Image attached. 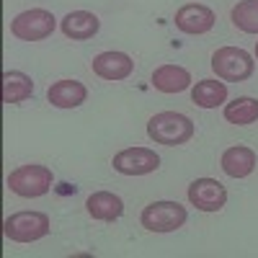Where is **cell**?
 <instances>
[{"label": "cell", "instance_id": "obj_15", "mask_svg": "<svg viewBox=\"0 0 258 258\" xmlns=\"http://www.w3.org/2000/svg\"><path fill=\"white\" fill-rule=\"evenodd\" d=\"M191 85V73L181 64H160L153 73V88L160 93H181Z\"/></svg>", "mask_w": 258, "mask_h": 258}, {"label": "cell", "instance_id": "obj_12", "mask_svg": "<svg viewBox=\"0 0 258 258\" xmlns=\"http://www.w3.org/2000/svg\"><path fill=\"white\" fill-rule=\"evenodd\" d=\"M88 98V88L80 80H57L49 85L47 101L57 109H78Z\"/></svg>", "mask_w": 258, "mask_h": 258}, {"label": "cell", "instance_id": "obj_6", "mask_svg": "<svg viewBox=\"0 0 258 258\" xmlns=\"http://www.w3.org/2000/svg\"><path fill=\"white\" fill-rule=\"evenodd\" d=\"M54 29H57V18H54V13H49L44 8L24 11L11 21V34L21 41H41V39L52 36Z\"/></svg>", "mask_w": 258, "mask_h": 258}, {"label": "cell", "instance_id": "obj_5", "mask_svg": "<svg viewBox=\"0 0 258 258\" xmlns=\"http://www.w3.org/2000/svg\"><path fill=\"white\" fill-rule=\"evenodd\" d=\"M186 207L178 202H153L140 214V222L150 232H176L186 222Z\"/></svg>", "mask_w": 258, "mask_h": 258}, {"label": "cell", "instance_id": "obj_20", "mask_svg": "<svg viewBox=\"0 0 258 258\" xmlns=\"http://www.w3.org/2000/svg\"><path fill=\"white\" fill-rule=\"evenodd\" d=\"M255 57H258V41H255Z\"/></svg>", "mask_w": 258, "mask_h": 258}, {"label": "cell", "instance_id": "obj_3", "mask_svg": "<svg viewBox=\"0 0 258 258\" xmlns=\"http://www.w3.org/2000/svg\"><path fill=\"white\" fill-rule=\"evenodd\" d=\"M52 230L49 214L44 212H16L3 222V235L13 243H36Z\"/></svg>", "mask_w": 258, "mask_h": 258}, {"label": "cell", "instance_id": "obj_13", "mask_svg": "<svg viewBox=\"0 0 258 258\" xmlns=\"http://www.w3.org/2000/svg\"><path fill=\"white\" fill-rule=\"evenodd\" d=\"M220 165L230 178H248L255 170V153L245 145L227 147L222 153V158H220Z\"/></svg>", "mask_w": 258, "mask_h": 258}, {"label": "cell", "instance_id": "obj_11", "mask_svg": "<svg viewBox=\"0 0 258 258\" xmlns=\"http://www.w3.org/2000/svg\"><path fill=\"white\" fill-rule=\"evenodd\" d=\"M59 29H62L64 36L73 39V41H88V39H93L98 34L101 21L91 11H73V13H68L59 21Z\"/></svg>", "mask_w": 258, "mask_h": 258}, {"label": "cell", "instance_id": "obj_8", "mask_svg": "<svg viewBox=\"0 0 258 258\" xmlns=\"http://www.w3.org/2000/svg\"><path fill=\"white\" fill-rule=\"evenodd\" d=\"M188 202L202 212H220L227 202V188L217 178H197L188 186Z\"/></svg>", "mask_w": 258, "mask_h": 258}, {"label": "cell", "instance_id": "obj_4", "mask_svg": "<svg viewBox=\"0 0 258 258\" xmlns=\"http://www.w3.org/2000/svg\"><path fill=\"white\" fill-rule=\"evenodd\" d=\"M212 70L225 83H243L253 75L255 62L240 47H220L212 54Z\"/></svg>", "mask_w": 258, "mask_h": 258}, {"label": "cell", "instance_id": "obj_9", "mask_svg": "<svg viewBox=\"0 0 258 258\" xmlns=\"http://www.w3.org/2000/svg\"><path fill=\"white\" fill-rule=\"evenodd\" d=\"M91 68H93V73H96L98 78H103V80H126L129 75L135 73V59L129 57L126 52H114V49H109V52L96 54L93 62H91Z\"/></svg>", "mask_w": 258, "mask_h": 258}, {"label": "cell", "instance_id": "obj_18", "mask_svg": "<svg viewBox=\"0 0 258 258\" xmlns=\"http://www.w3.org/2000/svg\"><path fill=\"white\" fill-rule=\"evenodd\" d=\"M225 119L235 126H250L253 121H258V98L250 96H238L235 101L225 103Z\"/></svg>", "mask_w": 258, "mask_h": 258}, {"label": "cell", "instance_id": "obj_17", "mask_svg": "<svg viewBox=\"0 0 258 258\" xmlns=\"http://www.w3.org/2000/svg\"><path fill=\"white\" fill-rule=\"evenodd\" d=\"M31 93H34V80L26 73H21V70L3 73V103L8 106L21 103V101L31 98Z\"/></svg>", "mask_w": 258, "mask_h": 258}, {"label": "cell", "instance_id": "obj_7", "mask_svg": "<svg viewBox=\"0 0 258 258\" xmlns=\"http://www.w3.org/2000/svg\"><path fill=\"white\" fill-rule=\"evenodd\" d=\"M111 165L121 176H147L160 168V158L150 147H126L114 155Z\"/></svg>", "mask_w": 258, "mask_h": 258}, {"label": "cell", "instance_id": "obj_10", "mask_svg": "<svg viewBox=\"0 0 258 258\" xmlns=\"http://www.w3.org/2000/svg\"><path fill=\"white\" fill-rule=\"evenodd\" d=\"M176 29L183 31V34H207L214 29V11L202 6V3H188V6H181L176 11Z\"/></svg>", "mask_w": 258, "mask_h": 258}, {"label": "cell", "instance_id": "obj_16", "mask_svg": "<svg viewBox=\"0 0 258 258\" xmlns=\"http://www.w3.org/2000/svg\"><path fill=\"white\" fill-rule=\"evenodd\" d=\"M191 101L199 109H217V106L227 101V85L222 80H212V78L199 80L191 88Z\"/></svg>", "mask_w": 258, "mask_h": 258}, {"label": "cell", "instance_id": "obj_1", "mask_svg": "<svg viewBox=\"0 0 258 258\" xmlns=\"http://www.w3.org/2000/svg\"><path fill=\"white\" fill-rule=\"evenodd\" d=\"M147 137L165 147L186 145L194 137V121L178 111H160L147 121Z\"/></svg>", "mask_w": 258, "mask_h": 258}, {"label": "cell", "instance_id": "obj_2", "mask_svg": "<svg viewBox=\"0 0 258 258\" xmlns=\"http://www.w3.org/2000/svg\"><path fill=\"white\" fill-rule=\"evenodd\" d=\"M52 183H54V173L47 165H36V163L18 165L8 176V188L16 194V197H24V199L44 197V194L52 188Z\"/></svg>", "mask_w": 258, "mask_h": 258}, {"label": "cell", "instance_id": "obj_14", "mask_svg": "<svg viewBox=\"0 0 258 258\" xmlns=\"http://www.w3.org/2000/svg\"><path fill=\"white\" fill-rule=\"evenodd\" d=\"M85 209L93 220H101V222H114L124 214V202L121 197L111 191H96L85 199Z\"/></svg>", "mask_w": 258, "mask_h": 258}, {"label": "cell", "instance_id": "obj_19", "mask_svg": "<svg viewBox=\"0 0 258 258\" xmlns=\"http://www.w3.org/2000/svg\"><path fill=\"white\" fill-rule=\"evenodd\" d=\"M230 18L235 29H240L245 34H258V0H240L230 11Z\"/></svg>", "mask_w": 258, "mask_h": 258}]
</instances>
